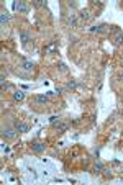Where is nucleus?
Wrapping results in <instances>:
<instances>
[{
  "label": "nucleus",
  "mask_w": 123,
  "mask_h": 185,
  "mask_svg": "<svg viewBox=\"0 0 123 185\" xmlns=\"http://www.w3.org/2000/svg\"><path fill=\"white\" fill-rule=\"evenodd\" d=\"M76 85H77V82L71 80V82H67V85H66V87H67V89H74V87H76Z\"/></svg>",
  "instance_id": "obj_15"
},
{
  "label": "nucleus",
  "mask_w": 123,
  "mask_h": 185,
  "mask_svg": "<svg viewBox=\"0 0 123 185\" xmlns=\"http://www.w3.org/2000/svg\"><path fill=\"white\" fill-rule=\"evenodd\" d=\"M104 175H105V177H110L112 174H110V170H108V169H104Z\"/></svg>",
  "instance_id": "obj_17"
},
{
  "label": "nucleus",
  "mask_w": 123,
  "mask_h": 185,
  "mask_svg": "<svg viewBox=\"0 0 123 185\" xmlns=\"http://www.w3.org/2000/svg\"><path fill=\"white\" fill-rule=\"evenodd\" d=\"M102 170H104V166H102V162H97V164H95V174H100Z\"/></svg>",
  "instance_id": "obj_12"
},
{
  "label": "nucleus",
  "mask_w": 123,
  "mask_h": 185,
  "mask_svg": "<svg viewBox=\"0 0 123 185\" xmlns=\"http://www.w3.org/2000/svg\"><path fill=\"white\" fill-rule=\"evenodd\" d=\"M15 129H17L18 133H28L30 131V126L25 123H15Z\"/></svg>",
  "instance_id": "obj_3"
},
{
  "label": "nucleus",
  "mask_w": 123,
  "mask_h": 185,
  "mask_svg": "<svg viewBox=\"0 0 123 185\" xmlns=\"http://www.w3.org/2000/svg\"><path fill=\"white\" fill-rule=\"evenodd\" d=\"M79 17H81V20H84V21H85V20H89V18H90V15H89V10H82Z\"/></svg>",
  "instance_id": "obj_8"
},
{
  "label": "nucleus",
  "mask_w": 123,
  "mask_h": 185,
  "mask_svg": "<svg viewBox=\"0 0 123 185\" xmlns=\"http://www.w3.org/2000/svg\"><path fill=\"white\" fill-rule=\"evenodd\" d=\"M23 98H25V92H23V90H15V92H13V100L21 102Z\"/></svg>",
  "instance_id": "obj_4"
},
{
  "label": "nucleus",
  "mask_w": 123,
  "mask_h": 185,
  "mask_svg": "<svg viewBox=\"0 0 123 185\" xmlns=\"http://www.w3.org/2000/svg\"><path fill=\"white\" fill-rule=\"evenodd\" d=\"M121 115H123V110H121Z\"/></svg>",
  "instance_id": "obj_20"
},
{
  "label": "nucleus",
  "mask_w": 123,
  "mask_h": 185,
  "mask_svg": "<svg viewBox=\"0 0 123 185\" xmlns=\"http://www.w3.org/2000/svg\"><path fill=\"white\" fill-rule=\"evenodd\" d=\"M43 5V0H36V2H35V7H41Z\"/></svg>",
  "instance_id": "obj_18"
},
{
  "label": "nucleus",
  "mask_w": 123,
  "mask_h": 185,
  "mask_svg": "<svg viewBox=\"0 0 123 185\" xmlns=\"http://www.w3.org/2000/svg\"><path fill=\"white\" fill-rule=\"evenodd\" d=\"M0 84H2V89H5V84H7V80H5V74H2V76H0Z\"/></svg>",
  "instance_id": "obj_14"
},
{
  "label": "nucleus",
  "mask_w": 123,
  "mask_h": 185,
  "mask_svg": "<svg viewBox=\"0 0 123 185\" xmlns=\"http://www.w3.org/2000/svg\"><path fill=\"white\" fill-rule=\"evenodd\" d=\"M59 67H61V70H67V67H66V64H62V62H61V64H59Z\"/></svg>",
  "instance_id": "obj_19"
},
{
  "label": "nucleus",
  "mask_w": 123,
  "mask_h": 185,
  "mask_svg": "<svg viewBox=\"0 0 123 185\" xmlns=\"http://www.w3.org/2000/svg\"><path fill=\"white\" fill-rule=\"evenodd\" d=\"M36 102H38V103H46V102H48V95H38L36 97Z\"/></svg>",
  "instance_id": "obj_10"
},
{
  "label": "nucleus",
  "mask_w": 123,
  "mask_h": 185,
  "mask_svg": "<svg viewBox=\"0 0 123 185\" xmlns=\"http://www.w3.org/2000/svg\"><path fill=\"white\" fill-rule=\"evenodd\" d=\"M20 38H21V43H23V44H26V43L30 41V34L26 33V31H23V33L20 34Z\"/></svg>",
  "instance_id": "obj_6"
},
{
  "label": "nucleus",
  "mask_w": 123,
  "mask_h": 185,
  "mask_svg": "<svg viewBox=\"0 0 123 185\" xmlns=\"http://www.w3.org/2000/svg\"><path fill=\"white\" fill-rule=\"evenodd\" d=\"M13 8L17 10V11H21V13H26L28 11V5H26V2H15L13 3Z\"/></svg>",
  "instance_id": "obj_1"
},
{
  "label": "nucleus",
  "mask_w": 123,
  "mask_h": 185,
  "mask_svg": "<svg viewBox=\"0 0 123 185\" xmlns=\"http://www.w3.org/2000/svg\"><path fill=\"white\" fill-rule=\"evenodd\" d=\"M23 69H25V70H31V69H33V62L25 61V62H23Z\"/></svg>",
  "instance_id": "obj_11"
},
{
  "label": "nucleus",
  "mask_w": 123,
  "mask_h": 185,
  "mask_svg": "<svg viewBox=\"0 0 123 185\" xmlns=\"http://www.w3.org/2000/svg\"><path fill=\"white\" fill-rule=\"evenodd\" d=\"M31 149H33L35 152H43L46 149V146H44V143H41V141H33V143H31Z\"/></svg>",
  "instance_id": "obj_2"
},
{
  "label": "nucleus",
  "mask_w": 123,
  "mask_h": 185,
  "mask_svg": "<svg viewBox=\"0 0 123 185\" xmlns=\"http://www.w3.org/2000/svg\"><path fill=\"white\" fill-rule=\"evenodd\" d=\"M0 21H2V25H5V23L8 21V15H7L5 11H2V13H0Z\"/></svg>",
  "instance_id": "obj_9"
},
{
  "label": "nucleus",
  "mask_w": 123,
  "mask_h": 185,
  "mask_svg": "<svg viewBox=\"0 0 123 185\" xmlns=\"http://www.w3.org/2000/svg\"><path fill=\"white\" fill-rule=\"evenodd\" d=\"M15 133H17V129H3L2 134L5 138H15Z\"/></svg>",
  "instance_id": "obj_5"
},
{
  "label": "nucleus",
  "mask_w": 123,
  "mask_h": 185,
  "mask_svg": "<svg viewBox=\"0 0 123 185\" xmlns=\"http://www.w3.org/2000/svg\"><path fill=\"white\" fill-rule=\"evenodd\" d=\"M67 129V125H59V131H66Z\"/></svg>",
  "instance_id": "obj_16"
},
{
  "label": "nucleus",
  "mask_w": 123,
  "mask_h": 185,
  "mask_svg": "<svg viewBox=\"0 0 123 185\" xmlns=\"http://www.w3.org/2000/svg\"><path fill=\"white\" fill-rule=\"evenodd\" d=\"M51 125H53V126H59V118L53 116V118H51Z\"/></svg>",
  "instance_id": "obj_13"
},
{
  "label": "nucleus",
  "mask_w": 123,
  "mask_h": 185,
  "mask_svg": "<svg viewBox=\"0 0 123 185\" xmlns=\"http://www.w3.org/2000/svg\"><path fill=\"white\" fill-rule=\"evenodd\" d=\"M121 41H123V34H121V33H117V36H115V39H113V44L118 46Z\"/></svg>",
  "instance_id": "obj_7"
}]
</instances>
